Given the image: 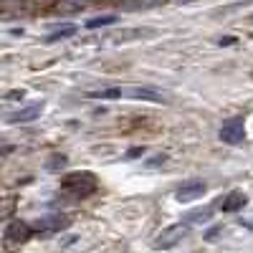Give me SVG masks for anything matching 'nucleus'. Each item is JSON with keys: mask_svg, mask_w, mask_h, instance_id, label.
I'll list each match as a JSON object with an SVG mask.
<instances>
[{"mask_svg": "<svg viewBox=\"0 0 253 253\" xmlns=\"http://www.w3.org/2000/svg\"><path fill=\"white\" fill-rule=\"evenodd\" d=\"M96 185H99V180H96L94 172H89V170H76V172H71V175L63 177L61 193L66 195L69 200H84V198H89V195L94 193Z\"/></svg>", "mask_w": 253, "mask_h": 253, "instance_id": "f257e3e1", "label": "nucleus"}, {"mask_svg": "<svg viewBox=\"0 0 253 253\" xmlns=\"http://www.w3.org/2000/svg\"><path fill=\"white\" fill-rule=\"evenodd\" d=\"M190 233V225L187 223H175V225H170V228H165L162 233L155 238V248L157 251H167V248H172V246H177L185 236Z\"/></svg>", "mask_w": 253, "mask_h": 253, "instance_id": "f03ea898", "label": "nucleus"}, {"mask_svg": "<svg viewBox=\"0 0 253 253\" xmlns=\"http://www.w3.org/2000/svg\"><path fill=\"white\" fill-rule=\"evenodd\" d=\"M246 139V124L241 117H233V119H228L223 122L220 126V142L225 144H241Z\"/></svg>", "mask_w": 253, "mask_h": 253, "instance_id": "7ed1b4c3", "label": "nucleus"}, {"mask_svg": "<svg viewBox=\"0 0 253 253\" xmlns=\"http://www.w3.org/2000/svg\"><path fill=\"white\" fill-rule=\"evenodd\" d=\"M205 182H200V180H185V182H180L177 185V190H175V198H177V203H195L198 198H203L205 195Z\"/></svg>", "mask_w": 253, "mask_h": 253, "instance_id": "20e7f679", "label": "nucleus"}, {"mask_svg": "<svg viewBox=\"0 0 253 253\" xmlns=\"http://www.w3.org/2000/svg\"><path fill=\"white\" fill-rule=\"evenodd\" d=\"M31 233H33V228L26 220H10L8 228H5V241L10 246H20L31 238Z\"/></svg>", "mask_w": 253, "mask_h": 253, "instance_id": "39448f33", "label": "nucleus"}, {"mask_svg": "<svg viewBox=\"0 0 253 253\" xmlns=\"http://www.w3.org/2000/svg\"><path fill=\"white\" fill-rule=\"evenodd\" d=\"M41 114H43V101H36V104H28V107L13 112V114L8 117V122H13V124H26V122L38 119Z\"/></svg>", "mask_w": 253, "mask_h": 253, "instance_id": "423d86ee", "label": "nucleus"}, {"mask_svg": "<svg viewBox=\"0 0 253 253\" xmlns=\"http://www.w3.org/2000/svg\"><path fill=\"white\" fill-rule=\"evenodd\" d=\"M246 203H248V198H246L243 190H233L230 195H225L220 210H223V213H236V210H243L246 208Z\"/></svg>", "mask_w": 253, "mask_h": 253, "instance_id": "0eeeda50", "label": "nucleus"}, {"mask_svg": "<svg viewBox=\"0 0 253 253\" xmlns=\"http://www.w3.org/2000/svg\"><path fill=\"white\" fill-rule=\"evenodd\" d=\"M129 99H142V101H160V104H165V94L162 91H157V89H147V86H134V89H129V91H124Z\"/></svg>", "mask_w": 253, "mask_h": 253, "instance_id": "6e6552de", "label": "nucleus"}, {"mask_svg": "<svg viewBox=\"0 0 253 253\" xmlns=\"http://www.w3.org/2000/svg\"><path fill=\"white\" fill-rule=\"evenodd\" d=\"M66 225H69V218L66 215H46V218L36 220L33 230H63Z\"/></svg>", "mask_w": 253, "mask_h": 253, "instance_id": "1a4fd4ad", "label": "nucleus"}, {"mask_svg": "<svg viewBox=\"0 0 253 253\" xmlns=\"http://www.w3.org/2000/svg\"><path fill=\"white\" fill-rule=\"evenodd\" d=\"M213 215H215V205H205V208H195L190 213H185L182 220L185 223H208Z\"/></svg>", "mask_w": 253, "mask_h": 253, "instance_id": "9d476101", "label": "nucleus"}, {"mask_svg": "<svg viewBox=\"0 0 253 253\" xmlns=\"http://www.w3.org/2000/svg\"><path fill=\"white\" fill-rule=\"evenodd\" d=\"M167 3V0H122V8L124 10H150Z\"/></svg>", "mask_w": 253, "mask_h": 253, "instance_id": "9b49d317", "label": "nucleus"}, {"mask_svg": "<svg viewBox=\"0 0 253 253\" xmlns=\"http://www.w3.org/2000/svg\"><path fill=\"white\" fill-rule=\"evenodd\" d=\"M15 213V198L13 195H0V220H8Z\"/></svg>", "mask_w": 253, "mask_h": 253, "instance_id": "f8f14e48", "label": "nucleus"}, {"mask_svg": "<svg viewBox=\"0 0 253 253\" xmlns=\"http://www.w3.org/2000/svg\"><path fill=\"white\" fill-rule=\"evenodd\" d=\"M74 33H76V28H74V26H61V28L51 31V33L46 36V41H48V43H56V41H61V38H69V36H74Z\"/></svg>", "mask_w": 253, "mask_h": 253, "instance_id": "ddd939ff", "label": "nucleus"}, {"mask_svg": "<svg viewBox=\"0 0 253 253\" xmlns=\"http://www.w3.org/2000/svg\"><path fill=\"white\" fill-rule=\"evenodd\" d=\"M63 167H66V157H63V155H51L48 162H46L48 172H58V170H63Z\"/></svg>", "mask_w": 253, "mask_h": 253, "instance_id": "4468645a", "label": "nucleus"}, {"mask_svg": "<svg viewBox=\"0 0 253 253\" xmlns=\"http://www.w3.org/2000/svg\"><path fill=\"white\" fill-rule=\"evenodd\" d=\"M114 15H99V18H91V20H86V28H101V26H109V23H114Z\"/></svg>", "mask_w": 253, "mask_h": 253, "instance_id": "2eb2a0df", "label": "nucleus"}, {"mask_svg": "<svg viewBox=\"0 0 253 253\" xmlns=\"http://www.w3.org/2000/svg\"><path fill=\"white\" fill-rule=\"evenodd\" d=\"M91 96H94V99H119L122 91H119V89H104V91H94Z\"/></svg>", "mask_w": 253, "mask_h": 253, "instance_id": "dca6fc26", "label": "nucleus"}, {"mask_svg": "<svg viewBox=\"0 0 253 253\" xmlns=\"http://www.w3.org/2000/svg\"><path fill=\"white\" fill-rule=\"evenodd\" d=\"M220 233V228H213V230H208V233H205V241H213L215 236Z\"/></svg>", "mask_w": 253, "mask_h": 253, "instance_id": "f3484780", "label": "nucleus"}, {"mask_svg": "<svg viewBox=\"0 0 253 253\" xmlns=\"http://www.w3.org/2000/svg\"><path fill=\"white\" fill-rule=\"evenodd\" d=\"M142 155V150H129V152H126V157H139Z\"/></svg>", "mask_w": 253, "mask_h": 253, "instance_id": "a211bd4d", "label": "nucleus"}]
</instances>
